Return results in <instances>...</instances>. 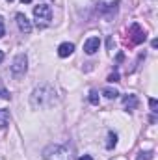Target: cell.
<instances>
[{
	"instance_id": "cell-1",
	"label": "cell",
	"mask_w": 158,
	"mask_h": 160,
	"mask_svg": "<svg viewBox=\"0 0 158 160\" xmlns=\"http://www.w3.org/2000/svg\"><path fill=\"white\" fill-rule=\"evenodd\" d=\"M56 101V89L50 84H43L39 88H36L30 95V104L36 110H45L50 108Z\"/></svg>"
},
{
	"instance_id": "cell-2",
	"label": "cell",
	"mask_w": 158,
	"mask_h": 160,
	"mask_svg": "<svg viewBox=\"0 0 158 160\" xmlns=\"http://www.w3.org/2000/svg\"><path fill=\"white\" fill-rule=\"evenodd\" d=\"M43 158L45 160H71L69 151L60 145V143H50L43 149Z\"/></svg>"
},
{
	"instance_id": "cell-3",
	"label": "cell",
	"mask_w": 158,
	"mask_h": 160,
	"mask_svg": "<svg viewBox=\"0 0 158 160\" xmlns=\"http://www.w3.org/2000/svg\"><path fill=\"white\" fill-rule=\"evenodd\" d=\"M34 17H36V22L41 24V26L48 24V22L52 21V9H50V6H47V4L36 6V8H34Z\"/></svg>"
},
{
	"instance_id": "cell-4",
	"label": "cell",
	"mask_w": 158,
	"mask_h": 160,
	"mask_svg": "<svg viewBox=\"0 0 158 160\" xmlns=\"http://www.w3.org/2000/svg\"><path fill=\"white\" fill-rule=\"evenodd\" d=\"M26 69H28V58H26V54H17L15 60H13V63H11V73H13V77H15V78L24 77V75H26Z\"/></svg>"
},
{
	"instance_id": "cell-5",
	"label": "cell",
	"mask_w": 158,
	"mask_h": 160,
	"mask_svg": "<svg viewBox=\"0 0 158 160\" xmlns=\"http://www.w3.org/2000/svg\"><path fill=\"white\" fill-rule=\"evenodd\" d=\"M117 6H119V0H114V2H110V4L101 2V4H99V13H101L106 21H112V19L116 17V13H117Z\"/></svg>"
},
{
	"instance_id": "cell-6",
	"label": "cell",
	"mask_w": 158,
	"mask_h": 160,
	"mask_svg": "<svg viewBox=\"0 0 158 160\" xmlns=\"http://www.w3.org/2000/svg\"><path fill=\"white\" fill-rule=\"evenodd\" d=\"M128 36H130V41L134 43V45H140V43H143L145 41V32L141 30V26L140 24H132L130 28H128Z\"/></svg>"
},
{
	"instance_id": "cell-7",
	"label": "cell",
	"mask_w": 158,
	"mask_h": 160,
	"mask_svg": "<svg viewBox=\"0 0 158 160\" xmlns=\"http://www.w3.org/2000/svg\"><path fill=\"white\" fill-rule=\"evenodd\" d=\"M15 21H17V26H19V30H21L22 34H30V32H32V22L26 19L24 13H17V15H15Z\"/></svg>"
},
{
	"instance_id": "cell-8",
	"label": "cell",
	"mask_w": 158,
	"mask_h": 160,
	"mask_svg": "<svg viewBox=\"0 0 158 160\" xmlns=\"http://www.w3.org/2000/svg\"><path fill=\"white\" fill-rule=\"evenodd\" d=\"M99 47H101V39L99 38H89V39L84 43V50H86V54H95L97 50H99Z\"/></svg>"
},
{
	"instance_id": "cell-9",
	"label": "cell",
	"mask_w": 158,
	"mask_h": 160,
	"mask_svg": "<svg viewBox=\"0 0 158 160\" xmlns=\"http://www.w3.org/2000/svg\"><path fill=\"white\" fill-rule=\"evenodd\" d=\"M73 50H75V45L69 43V41H65V43H62V45L58 47V56H60V58H67V56L73 54Z\"/></svg>"
},
{
	"instance_id": "cell-10",
	"label": "cell",
	"mask_w": 158,
	"mask_h": 160,
	"mask_svg": "<svg viewBox=\"0 0 158 160\" xmlns=\"http://www.w3.org/2000/svg\"><path fill=\"white\" fill-rule=\"evenodd\" d=\"M123 106H125L126 110H134V108L138 106V97H136V95H125V97H123Z\"/></svg>"
},
{
	"instance_id": "cell-11",
	"label": "cell",
	"mask_w": 158,
	"mask_h": 160,
	"mask_svg": "<svg viewBox=\"0 0 158 160\" xmlns=\"http://www.w3.org/2000/svg\"><path fill=\"white\" fill-rule=\"evenodd\" d=\"M9 121H11L9 112H7V110H4V108H0V128H6V127L9 125Z\"/></svg>"
},
{
	"instance_id": "cell-12",
	"label": "cell",
	"mask_w": 158,
	"mask_h": 160,
	"mask_svg": "<svg viewBox=\"0 0 158 160\" xmlns=\"http://www.w3.org/2000/svg\"><path fill=\"white\" fill-rule=\"evenodd\" d=\"M102 95H104L106 99H116L119 95V91L117 89H112V88H104V89H102Z\"/></svg>"
},
{
	"instance_id": "cell-13",
	"label": "cell",
	"mask_w": 158,
	"mask_h": 160,
	"mask_svg": "<svg viewBox=\"0 0 158 160\" xmlns=\"http://www.w3.org/2000/svg\"><path fill=\"white\" fill-rule=\"evenodd\" d=\"M116 143H117V136H116L114 132H108V143H106V147H108V149H114Z\"/></svg>"
},
{
	"instance_id": "cell-14",
	"label": "cell",
	"mask_w": 158,
	"mask_h": 160,
	"mask_svg": "<svg viewBox=\"0 0 158 160\" xmlns=\"http://www.w3.org/2000/svg\"><path fill=\"white\" fill-rule=\"evenodd\" d=\"M153 157H155V153H153V151H141V153L138 155V158H136V160H153Z\"/></svg>"
},
{
	"instance_id": "cell-15",
	"label": "cell",
	"mask_w": 158,
	"mask_h": 160,
	"mask_svg": "<svg viewBox=\"0 0 158 160\" xmlns=\"http://www.w3.org/2000/svg\"><path fill=\"white\" fill-rule=\"evenodd\" d=\"M89 102H91V104H99V93H97L95 89L89 91Z\"/></svg>"
},
{
	"instance_id": "cell-16",
	"label": "cell",
	"mask_w": 158,
	"mask_h": 160,
	"mask_svg": "<svg viewBox=\"0 0 158 160\" xmlns=\"http://www.w3.org/2000/svg\"><path fill=\"white\" fill-rule=\"evenodd\" d=\"M11 95H9V91L4 88V86H0V99H9Z\"/></svg>"
},
{
	"instance_id": "cell-17",
	"label": "cell",
	"mask_w": 158,
	"mask_h": 160,
	"mask_svg": "<svg viewBox=\"0 0 158 160\" xmlns=\"http://www.w3.org/2000/svg\"><path fill=\"white\" fill-rule=\"evenodd\" d=\"M149 106H151V110H153V112H155V114H156L158 110V102H156V99H149Z\"/></svg>"
},
{
	"instance_id": "cell-18",
	"label": "cell",
	"mask_w": 158,
	"mask_h": 160,
	"mask_svg": "<svg viewBox=\"0 0 158 160\" xmlns=\"http://www.w3.org/2000/svg\"><path fill=\"white\" fill-rule=\"evenodd\" d=\"M108 82H119V73L117 71H114V73L108 77Z\"/></svg>"
},
{
	"instance_id": "cell-19",
	"label": "cell",
	"mask_w": 158,
	"mask_h": 160,
	"mask_svg": "<svg viewBox=\"0 0 158 160\" xmlns=\"http://www.w3.org/2000/svg\"><path fill=\"white\" fill-rule=\"evenodd\" d=\"M6 36V26H4V21H2V17H0V38H4Z\"/></svg>"
},
{
	"instance_id": "cell-20",
	"label": "cell",
	"mask_w": 158,
	"mask_h": 160,
	"mask_svg": "<svg viewBox=\"0 0 158 160\" xmlns=\"http://www.w3.org/2000/svg\"><path fill=\"white\" fill-rule=\"evenodd\" d=\"M78 160H93V158H91V157H89V155H84V157H80Z\"/></svg>"
},
{
	"instance_id": "cell-21",
	"label": "cell",
	"mask_w": 158,
	"mask_h": 160,
	"mask_svg": "<svg viewBox=\"0 0 158 160\" xmlns=\"http://www.w3.org/2000/svg\"><path fill=\"white\" fill-rule=\"evenodd\" d=\"M151 47H153V48H156V47H158V41L153 39V41H151Z\"/></svg>"
},
{
	"instance_id": "cell-22",
	"label": "cell",
	"mask_w": 158,
	"mask_h": 160,
	"mask_svg": "<svg viewBox=\"0 0 158 160\" xmlns=\"http://www.w3.org/2000/svg\"><path fill=\"white\" fill-rule=\"evenodd\" d=\"M21 2H22V4H30L32 0H21Z\"/></svg>"
},
{
	"instance_id": "cell-23",
	"label": "cell",
	"mask_w": 158,
	"mask_h": 160,
	"mask_svg": "<svg viewBox=\"0 0 158 160\" xmlns=\"http://www.w3.org/2000/svg\"><path fill=\"white\" fill-rule=\"evenodd\" d=\"M2 60H4V52L0 50V62H2Z\"/></svg>"
},
{
	"instance_id": "cell-24",
	"label": "cell",
	"mask_w": 158,
	"mask_h": 160,
	"mask_svg": "<svg viewBox=\"0 0 158 160\" xmlns=\"http://www.w3.org/2000/svg\"><path fill=\"white\" fill-rule=\"evenodd\" d=\"M7 2H13V0H7Z\"/></svg>"
}]
</instances>
